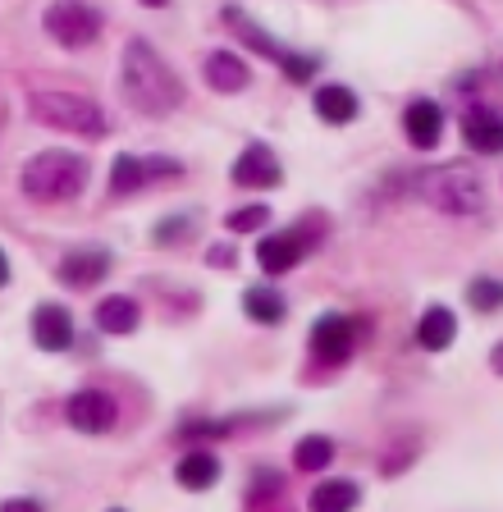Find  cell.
Wrapping results in <instances>:
<instances>
[{"instance_id": "cell-1", "label": "cell", "mask_w": 503, "mask_h": 512, "mask_svg": "<svg viewBox=\"0 0 503 512\" xmlns=\"http://www.w3.org/2000/svg\"><path fill=\"white\" fill-rule=\"evenodd\" d=\"M124 96H129V106H138L142 115H151V119H165L183 106L179 74H174L170 64L151 51V42H142V37H133V42L124 46Z\"/></svg>"}, {"instance_id": "cell-2", "label": "cell", "mask_w": 503, "mask_h": 512, "mask_svg": "<svg viewBox=\"0 0 503 512\" xmlns=\"http://www.w3.org/2000/svg\"><path fill=\"white\" fill-rule=\"evenodd\" d=\"M87 174H92V165L83 156H74V151H37L23 165L19 188L37 206H60V202H74L78 192L87 188Z\"/></svg>"}, {"instance_id": "cell-3", "label": "cell", "mask_w": 503, "mask_h": 512, "mask_svg": "<svg viewBox=\"0 0 503 512\" xmlns=\"http://www.w3.org/2000/svg\"><path fill=\"white\" fill-rule=\"evenodd\" d=\"M28 115L55 133H74V138H101L106 133V110L92 96L78 92H33L28 96Z\"/></svg>"}, {"instance_id": "cell-4", "label": "cell", "mask_w": 503, "mask_h": 512, "mask_svg": "<svg viewBox=\"0 0 503 512\" xmlns=\"http://www.w3.org/2000/svg\"><path fill=\"white\" fill-rule=\"evenodd\" d=\"M421 197H426L435 211L444 215H481L485 206V188L481 179H476V170H467V165H439V170L421 174Z\"/></svg>"}, {"instance_id": "cell-5", "label": "cell", "mask_w": 503, "mask_h": 512, "mask_svg": "<svg viewBox=\"0 0 503 512\" xmlns=\"http://www.w3.org/2000/svg\"><path fill=\"white\" fill-rule=\"evenodd\" d=\"M42 28L51 42H60L65 51H83L101 37V14L83 0H51L42 14Z\"/></svg>"}, {"instance_id": "cell-6", "label": "cell", "mask_w": 503, "mask_h": 512, "mask_svg": "<svg viewBox=\"0 0 503 512\" xmlns=\"http://www.w3.org/2000/svg\"><path fill=\"white\" fill-rule=\"evenodd\" d=\"M357 348V320L343 316V311H325L316 325H311V357L321 366H343Z\"/></svg>"}, {"instance_id": "cell-7", "label": "cell", "mask_w": 503, "mask_h": 512, "mask_svg": "<svg viewBox=\"0 0 503 512\" xmlns=\"http://www.w3.org/2000/svg\"><path fill=\"white\" fill-rule=\"evenodd\" d=\"M65 416L78 435H106V430L115 426L119 403L106 394V389H78V394L65 403Z\"/></svg>"}, {"instance_id": "cell-8", "label": "cell", "mask_w": 503, "mask_h": 512, "mask_svg": "<svg viewBox=\"0 0 503 512\" xmlns=\"http://www.w3.org/2000/svg\"><path fill=\"white\" fill-rule=\"evenodd\" d=\"M229 179H234L238 188H279V183H284V170H279L275 151H270L266 142H247L243 156L229 165Z\"/></svg>"}, {"instance_id": "cell-9", "label": "cell", "mask_w": 503, "mask_h": 512, "mask_svg": "<svg viewBox=\"0 0 503 512\" xmlns=\"http://www.w3.org/2000/svg\"><path fill=\"white\" fill-rule=\"evenodd\" d=\"M106 275H110V252H101V247H78V252H65L60 256V266H55V279H60L65 288H78V293L97 288Z\"/></svg>"}, {"instance_id": "cell-10", "label": "cell", "mask_w": 503, "mask_h": 512, "mask_svg": "<svg viewBox=\"0 0 503 512\" xmlns=\"http://www.w3.org/2000/svg\"><path fill=\"white\" fill-rule=\"evenodd\" d=\"M302 256H307V229H284V234L261 238L257 266L266 270V275H289Z\"/></svg>"}, {"instance_id": "cell-11", "label": "cell", "mask_w": 503, "mask_h": 512, "mask_svg": "<svg viewBox=\"0 0 503 512\" xmlns=\"http://www.w3.org/2000/svg\"><path fill=\"white\" fill-rule=\"evenodd\" d=\"M33 343L42 352H65L74 348V316L60 302H42L33 311Z\"/></svg>"}, {"instance_id": "cell-12", "label": "cell", "mask_w": 503, "mask_h": 512, "mask_svg": "<svg viewBox=\"0 0 503 512\" xmlns=\"http://www.w3.org/2000/svg\"><path fill=\"white\" fill-rule=\"evenodd\" d=\"M403 133L412 147L430 151L439 147V138H444V110L435 106V101H426V96H417V101H407L403 110Z\"/></svg>"}, {"instance_id": "cell-13", "label": "cell", "mask_w": 503, "mask_h": 512, "mask_svg": "<svg viewBox=\"0 0 503 512\" xmlns=\"http://www.w3.org/2000/svg\"><path fill=\"white\" fill-rule=\"evenodd\" d=\"M462 138H467L471 151H481V156H499L503 151V115L490 110V106L467 110V119H462Z\"/></svg>"}, {"instance_id": "cell-14", "label": "cell", "mask_w": 503, "mask_h": 512, "mask_svg": "<svg viewBox=\"0 0 503 512\" xmlns=\"http://www.w3.org/2000/svg\"><path fill=\"white\" fill-rule=\"evenodd\" d=\"M174 480H179V490H188V494L211 490L215 480H220V458H215L211 448H193V453H183V458L174 462Z\"/></svg>"}, {"instance_id": "cell-15", "label": "cell", "mask_w": 503, "mask_h": 512, "mask_svg": "<svg viewBox=\"0 0 503 512\" xmlns=\"http://www.w3.org/2000/svg\"><path fill=\"white\" fill-rule=\"evenodd\" d=\"M202 74H206V83H211L215 92H225V96L243 92V87L252 83V74H247V64L238 60L234 51H211V55L202 60Z\"/></svg>"}, {"instance_id": "cell-16", "label": "cell", "mask_w": 503, "mask_h": 512, "mask_svg": "<svg viewBox=\"0 0 503 512\" xmlns=\"http://www.w3.org/2000/svg\"><path fill=\"white\" fill-rule=\"evenodd\" d=\"M458 339V316L449 307H426L417 320V348L421 352H444Z\"/></svg>"}, {"instance_id": "cell-17", "label": "cell", "mask_w": 503, "mask_h": 512, "mask_svg": "<svg viewBox=\"0 0 503 512\" xmlns=\"http://www.w3.org/2000/svg\"><path fill=\"white\" fill-rule=\"evenodd\" d=\"M142 325V307L129 293H110L97 302V330L101 334H133Z\"/></svg>"}, {"instance_id": "cell-18", "label": "cell", "mask_w": 503, "mask_h": 512, "mask_svg": "<svg viewBox=\"0 0 503 512\" xmlns=\"http://www.w3.org/2000/svg\"><path fill=\"white\" fill-rule=\"evenodd\" d=\"M243 316L257 320V325H279V320L289 316V298H284L279 288L252 284V288L243 293Z\"/></svg>"}, {"instance_id": "cell-19", "label": "cell", "mask_w": 503, "mask_h": 512, "mask_svg": "<svg viewBox=\"0 0 503 512\" xmlns=\"http://www.w3.org/2000/svg\"><path fill=\"white\" fill-rule=\"evenodd\" d=\"M357 503H362V490H357L353 480H321L311 490L307 512H353Z\"/></svg>"}, {"instance_id": "cell-20", "label": "cell", "mask_w": 503, "mask_h": 512, "mask_svg": "<svg viewBox=\"0 0 503 512\" xmlns=\"http://www.w3.org/2000/svg\"><path fill=\"white\" fill-rule=\"evenodd\" d=\"M316 115L325 124H353L357 119V92H348L343 83H325L316 92Z\"/></svg>"}, {"instance_id": "cell-21", "label": "cell", "mask_w": 503, "mask_h": 512, "mask_svg": "<svg viewBox=\"0 0 503 512\" xmlns=\"http://www.w3.org/2000/svg\"><path fill=\"white\" fill-rule=\"evenodd\" d=\"M330 462H334V439H325V435H307L293 448V467H298L302 476H316V471H325Z\"/></svg>"}, {"instance_id": "cell-22", "label": "cell", "mask_w": 503, "mask_h": 512, "mask_svg": "<svg viewBox=\"0 0 503 512\" xmlns=\"http://www.w3.org/2000/svg\"><path fill=\"white\" fill-rule=\"evenodd\" d=\"M142 183H147L142 160L138 156H115V165H110V197H133V192H142Z\"/></svg>"}, {"instance_id": "cell-23", "label": "cell", "mask_w": 503, "mask_h": 512, "mask_svg": "<svg viewBox=\"0 0 503 512\" xmlns=\"http://www.w3.org/2000/svg\"><path fill=\"white\" fill-rule=\"evenodd\" d=\"M225 23L238 32V37H243L247 46H252V51H261V55H266V60H284V46H275V42H270L266 32H261L252 19H247L243 10H225Z\"/></svg>"}, {"instance_id": "cell-24", "label": "cell", "mask_w": 503, "mask_h": 512, "mask_svg": "<svg viewBox=\"0 0 503 512\" xmlns=\"http://www.w3.org/2000/svg\"><path fill=\"white\" fill-rule=\"evenodd\" d=\"M467 302L481 316H490V311H503V279H490V275H476L467 284Z\"/></svg>"}, {"instance_id": "cell-25", "label": "cell", "mask_w": 503, "mask_h": 512, "mask_svg": "<svg viewBox=\"0 0 503 512\" xmlns=\"http://www.w3.org/2000/svg\"><path fill=\"white\" fill-rule=\"evenodd\" d=\"M193 229H197L193 215H174V220H161L156 229H151V243H156V247H174V243H183V238H193Z\"/></svg>"}, {"instance_id": "cell-26", "label": "cell", "mask_w": 503, "mask_h": 512, "mask_svg": "<svg viewBox=\"0 0 503 512\" xmlns=\"http://www.w3.org/2000/svg\"><path fill=\"white\" fill-rule=\"evenodd\" d=\"M266 220H270L266 206H243V211H229L225 215V229H229V234H257Z\"/></svg>"}, {"instance_id": "cell-27", "label": "cell", "mask_w": 503, "mask_h": 512, "mask_svg": "<svg viewBox=\"0 0 503 512\" xmlns=\"http://www.w3.org/2000/svg\"><path fill=\"white\" fill-rule=\"evenodd\" d=\"M279 69H284V78H289V83H311V74H316V55H293V51H284Z\"/></svg>"}, {"instance_id": "cell-28", "label": "cell", "mask_w": 503, "mask_h": 512, "mask_svg": "<svg viewBox=\"0 0 503 512\" xmlns=\"http://www.w3.org/2000/svg\"><path fill=\"white\" fill-rule=\"evenodd\" d=\"M142 170H147V179H179L183 165L170 156H151V160H142Z\"/></svg>"}, {"instance_id": "cell-29", "label": "cell", "mask_w": 503, "mask_h": 512, "mask_svg": "<svg viewBox=\"0 0 503 512\" xmlns=\"http://www.w3.org/2000/svg\"><path fill=\"white\" fill-rule=\"evenodd\" d=\"M0 512H46V508H42V499H5Z\"/></svg>"}, {"instance_id": "cell-30", "label": "cell", "mask_w": 503, "mask_h": 512, "mask_svg": "<svg viewBox=\"0 0 503 512\" xmlns=\"http://www.w3.org/2000/svg\"><path fill=\"white\" fill-rule=\"evenodd\" d=\"M211 266L215 270H229V266H234V247H211Z\"/></svg>"}, {"instance_id": "cell-31", "label": "cell", "mask_w": 503, "mask_h": 512, "mask_svg": "<svg viewBox=\"0 0 503 512\" xmlns=\"http://www.w3.org/2000/svg\"><path fill=\"white\" fill-rule=\"evenodd\" d=\"M490 366H494V375H503V343H494V352H490Z\"/></svg>"}, {"instance_id": "cell-32", "label": "cell", "mask_w": 503, "mask_h": 512, "mask_svg": "<svg viewBox=\"0 0 503 512\" xmlns=\"http://www.w3.org/2000/svg\"><path fill=\"white\" fill-rule=\"evenodd\" d=\"M5 284H10V256L0 252V288H5Z\"/></svg>"}, {"instance_id": "cell-33", "label": "cell", "mask_w": 503, "mask_h": 512, "mask_svg": "<svg viewBox=\"0 0 503 512\" xmlns=\"http://www.w3.org/2000/svg\"><path fill=\"white\" fill-rule=\"evenodd\" d=\"M0 124H5V96H0Z\"/></svg>"}, {"instance_id": "cell-34", "label": "cell", "mask_w": 503, "mask_h": 512, "mask_svg": "<svg viewBox=\"0 0 503 512\" xmlns=\"http://www.w3.org/2000/svg\"><path fill=\"white\" fill-rule=\"evenodd\" d=\"M142 5H165V0H142Z\"/></svg>"}, {"instance_id": "cell-35", "label": "cell", "mask_w": 503, "mask_h": 512, "mask_svg": "<svg viewBox=\"0 0 503 512\" xmlns=\"http://www.w3.org/2000/svg\"><path fill=\"white\" fill-rule=\"evenodd\" d=\"M106 512H124V508H106Z\"/></svg>"}]
</instances>
